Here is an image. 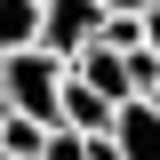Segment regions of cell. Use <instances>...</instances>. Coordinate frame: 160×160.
<instances>
[{
    "mask_svg": "<svg viewBox=\"0 0 160 160\" xmlns=\"http://www.w3.org/2000/svg\"><path fill=\"white\" fill-rule=\"evenodd\" d=\"M0 112H8V104H0Z\"/></svg>",
    "mask_w": 160,
    "mask_h": 160,
    "instance_id": "obj_13",
    "label": "cell"
},
{
    "mask_svg": "<svg viewBox=\"0 0 160 160\" xmlns=\"http://www.w3.org/2000/svg\"><path fill=\"white\" fill-rule=\"evenodd\" d=\"M40 48V0H0V56Z\"/></svg>",
    "mask_w": 160,
    "mask_h": 160,
    "instance_id": "obj_7",
    "label": "cell"
},
{
    "mask_svg": "<svg viewBox=\"0 0 160 160\" xmlns=\"http://www.w3.org/2000/svg\"><path fill=\"white\" fill-rule=\"evenodd\" d=\"M112 144H120V160H160V104H152V96L120 104V120H112Z\"/></svg>",
    "mask_w": 160,
    "mask_h": 160,
    "instance_id": "obj_4",
    "label": "cell"
},
{
    "mask_svg": "<svg viewBox=\"0 0 160 160\" xmlns=\"http://www.w3.org/2000/svg\"><path fill=\"white\" fill-rule=\"evenodd\" d=\"M64 80H72V64H64L56 48H16V56H0V104H8V112H32V120L56 128Z\"/></svg>",
    "mask_w": 160,
    "mask_h": 160,
    "instance_id": "obj_1",
    "label": "cell"
},
{
    "mask_svg": "<svg viewBox=\"0 0 160 160\" xmlns=\"http://www.w3.org/2000/svg\"><path fill=\"white\" fill-rule=\"evenodd\" d=\"M72 72L88 80V88H104L112 104H136V80H128V56H120V48H88Z\"/></svg>",
    "mask_w": 160,
    "mask_h": 160,
    "instance_id": "obj_5",
    "label": "cell"
},
{
    "mask_svg": "<svg viewBox=\"0 0 160 160\" xmlns=\"http://www.w3.org/2000/svg\"><path fill=\"white\" fill-rule=\"evenodd\" d=\"M112 120H120V104L104 96V88H88V80H64V96H56V128H72V136H112Z\"/></svg>",
    "mask_w": 160,
    "mask_h": 160,
    "instance_id": "obj_3",
    "label": "cell"
},
{
    "mask_svg": "<svg viewBox=\"0 0 160 160\" xmlns=\"http://www.w3.org/2000/svg\"><path fill=\"white\" fill-rule=\"evenodd\" d=\"M144 40H152V56H160V8H152V16H144Z\"/></svg>",
    "mask_w": 160,
    "mask_h": 160,
    "instance_id": "obj_12",
    "label": "cell"
},
{
    "mask_svg": "<svg viewBox=\"0 0 160 160\" xmlns=\"http://www.w3.org/2000/svg\"><path fill=\"white\" fill-rule=\"evenodd\" d=\"M40 160H88V136H72V128H48V152Z\"/></svg>",
    "mask_w": 160,
    "mask_h": 160,
    "instance_id": "obj_9",
    "label": "cell"
},
{
    "mask_svg": "<svg viewBox=\"0 0 160 160\" xmlns=\"http://www.w3.org/2000/svg\"><path fill=\"white\" fill-rule=\"evenodd\" d=\"M104 8H112V16H152L160 0H104Z\"/></svg>",
    "mask_w": 160,
    "mask_h": 160,
    "instance_id": "obj_10",
    "label": "cell"
},
{
    "mask_svg": "<svg viewBox=\"0 0 160 160\" xmlns=\"http://www.w3.org/2000/svg\"><path fill=\"white\" fill-rule=\"evenodd\" d=\"M96 48H120V56H128V48H152V40H144V16H104V40Z\"/></svg>",
    "mask_w": 160,
    "mask_h": 160,
    "instance_id": "obj_8",
    "label": "cell"
},
{
    "mask_svg": "<svg viewBox=\"0 0 160 160\" xmlns=\"http://www.w3.org/2000/svg\"><path fill=\"white\" fill-rule=\"evenodd\" d=\"M152 104H160V96H152Z\"/></svg>",
    "mask_w": 160,
    "mask_h": 160,
    "instance_id": "obj_14",
    "label": "cell"
},
{
    "mask_svg": "<svg viewBox=\"0 0 160 160\" xmlns=\"http://www.w3.org/2000/svg\"><path fill=\"white\" fill-rule=\"evenodd\" d=\"M88 160H120V144L112 136H88Z\"/></svg>",
    "mask_w": 160,
    "mask_h": 160,
    "instance_id": "obj_11",
    "label": "cell"
},
{
    "mask_svg": "<svg viewBox=\"0 0 160 160\" xmlns=\"http://www.w3.org/2000/svg\"><path fill=\"white\" fill-rule=\"evenodd\" d=\"M40 152H48V120L0 112V160H40Z\"/></svg>",
    "mask_w": 160,
    "mask_h": 160,
    "instance_id": "obj_6",
    "label": "cell"
},
{
    "mask_svg": "<svg viewBox=\"0 0 160 160\" xmlns=\"http://www.w3.org/2000/svg\"><path fill=\"white\" fill-rule=\"evenodd\" d=\"M104 0H40V48H56L64 64H80L88 48L104 40Z\"/></svg>",
    "mask_w": 160,
    "mask_h": 160,
    "instance_id": "obj_2",
    "label": "cell"
}]
</instances>
